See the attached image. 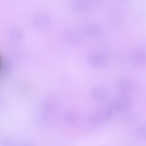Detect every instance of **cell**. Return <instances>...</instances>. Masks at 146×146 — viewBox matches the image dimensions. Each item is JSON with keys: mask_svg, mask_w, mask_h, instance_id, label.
<instances>
[{"mask_svg": "<svg viewBox=\"0 0 146 146\" xmlns=\"http://www.w3.org/2000/svg\"><path fill=\"white\" fill-rule=\"evenodd\" d=\"M79 119L78 115L74 111H68L63 116V120L66 124L72 125L76 124Z\"/></svg>", "mask_w": 146, "mask_h": 146, "instance_id": "12", "label": "cell"}, {"mask_svg": "<svg viewBox=\"0 0 146 146\" xmlns=\"http://www.w3.org/2000/svg\"><path fill=\"white\" fill-rule=\"evenodd\" d=\"M135 133L136 136L141 140H144L145 139L146 135V129L145 124L140 125L139 126L135 131Z\"/></svg>", "mask_w": 146, "mask_h": 146, "instance_id": "13", "label": "cell"}, {"mask_svg": "<svg viewBox=\"0 0 146 146\" xmlns=\"http://www.w3.org/2000/svg\"><path fill=\"white\" fill-rule=\"evenodd\" d=\"M131 60L132 64L136 67L144 68L146 63L145 51L140 49L134 50L131 54Z\"/></svg>", "mask_w": 146, "mask_h": 146, "instance_id": "7", "label": "cell"}, {"mask_svg": "<svg viewBox=\"0 0 146 146\" xmlns=\"http://www.w3.org/2000/svg\"><path fill=\"white\" fill-rule=\"evenodd\" d=\"M57 107L58 102L52 98H46L43 100L39 106V122L43 125L48 124Z\"/></svg>", "mask_w": 146, "mask_h": 146, "instance_id": "1", "label": "cell"}, {"mask_svg": "<svg viewBox=\"0 0 146 146\" xmlns=\"http://www.w3.org/2000/svg\"><path fill=\"white\" fill-rule=\"evenodd\" d=\"M109 104L115 110L116 113L124 112L131 108V100L126 95H123L113 100L109 103Z\"/></svg>", "mask_w": 146, "mask_h": 146, "instance_id": "3", "label": "cell"}, {"mask_svg": "<svg viewBox=\"0 0 146 146\" xmlns=\"http://www.w3.org/2000/svg\"><path fill=\"white\" fill-rule=\"evenodd\" d=\"M117 90L123 95L131 94L135 88V83L129 79H122L117 84Z\"/></svg>", "mask_w": 146, "mask_h": 146, "instance_id": "6", "label": "cell"}, {"mask_svg": "<svg viewBox=\"0 0 146 146\" xmlns=\"http://www.w3.org/2000/svg\"><path fill=\"white\" fill-rule=\"evenodd\" d=\"M2 61L1 58L0 57V70H1V67H2Z\"/></svg>", "mask_w": 146, "mask_h": 146, "instance_id": "16", "label": "cell"}, {"mask_svg": "<svg viewBox=\"0 0 146 146\" xmlns=\"http://www.w3.org/2000/svg\"><path fill=\"white\" fill-rule=\"evenodd\" d=\"M34 26L40 30L48 29L51 25V19L48 15L44 11H39L35 13L32 17Z\"/></svg>", "mask_w": 146, "mask_h": 146, "instance_id": "2", "label": "cell"}, {"mask_svg": "<svg viewBox=\"0 0 146 146\" xmlns=\"http://www.w3.org/2000/svg\"><path fill=\"white\" fill-rule=\"evenodd\" d=\"M104 121L102 116L101 110H97L92 112L88 117L87 123L91 128H98Z\"/></svg>", "mask_w": 146, "mask_h": 146, "instance_id": "10", "label": "cell"}, {"mask_svg": "<svg viewBox=\"0 0 146 146\" xmlns=\"http://www.w3.org/2000/svg\"><path fill=\"white\" fill-rule=\"evenodd\" d=\"M91 5H99L103 3L106 0H89Z\"/></svg>", "mask_w": 146, "mask_h": 146, "instance_id": "14", "label": "cell"}, {"mask_svg": "<svg viewBox=\"0 0 146 146\" xmlns=\"http://www.w3.org/2000/svg\"><path fill=\"white\" fill-rule=\"evenodd\" d=\"M119 1H120L121 3H128V2H129L130 0H119Z\"/></svg>", "mask_w": 146, "mask_h": 146, "instance_id": "15", "label": "cell"}, {"mask_svg": "<svg viewBox=\"0 0 146 146\" xmlns=\"http://www.w3.org/2000/svg\"><path fill=\"white\" fill-rule=\"evenodd\" d=\"M88 64L93 68H100L104 67L107 63L106 56L98 52H93L88 55L87 58Z\"/></svg>", "mask_w": 146, "mask_h": 146, "instance_id": "4", "label": "cell"}, {"mask_svg": "<svg viewBox=\"0 0 146 146\" xmlns=\"http://www.w3.org/2000/svg\"><path fill=\"white\" fill-rule=\"evenodd\" d=\"M81 30L83 34L91 38H99L103 34L100 26L95 23H86L82 25Z\"/></svg>", "mask_w": 146, "mask_h": 146, "instance_id": "5", "label": "cell"}, {"mask_svg": "<svg viewBox=\"0 0 146 146\" xmlns=\"http://www.w3.org/2000/svg\"><path fill=\"white\" fill-rule=\"evenodd\" d=\"M64 40L68 44L73 46H78L82 42L80 34L73 30H68L63 33Z\"/></svg>", "mask_w": 146, "mask_h": 146, "instance_id": "8", "label": "cell"}, {"mask_svg": "<svg viewBox=\"0 0 146 146\" xmlns=\"http://www.w3.org/2000/svg\"><path fill=\"white\" fill-rule=\"evenodd\" d=\"M70 6L75 12L81 13L89 10L91 5L89 0H71Z\"/></svg>", "mask_w": 146, "mask_h": 146, "instance_id": "9", "label": "cell"}, {"mask_svg": "<svg viewBox=\"0 0 146 146\" xmlns=\"http://www.w3.org/2000/svg\"><path fill=\"white\" fill-rule=\"evenodd\" d=\"M108 91L103 87L98 86L93 88L91 91L92 98L98 102H103L108 98Z\"/></svg>", "mask_w": 146, "mask_h": 146, "instance_id": "11", "label": "cell"}]
</instances>
